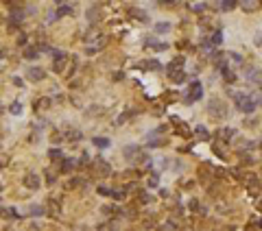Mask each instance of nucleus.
<instances>
[{"mask_svg": "<svg viewBox=\"0 0 262 231\" xmlns=\"http://www.w3.org/2000/svg\"><path fill=\"white\" fill-rule=\"evenodd\" d=\"M70 11H72V7H68V4H61V7H59V15H61V13H70Z\"/></svg>", "mask_w": 262, "mask_h": 231, "instance_id": "f8f14e48", "label": "nucleus"}, {"mask_svg": "<svg viewBox=\"0 0 262 231\" xmlns=\"http://www.w3.org/2000/svg\"><path fill=\"white\" fill-rule=\"evenodd\" d=\"M236 2H221V9H234Z\"/></svg>", "mask_w": 262, "mask_h": 231, "instance_id": "ddd939ff", "label": "nucleus"}, {"mask_svg": "<svg viewBox=\"0 0 262 231\" xmlns=\"http://www.w3.org/2000/svg\"><path fill=\"white\" fill-rule=\"evenodd\" d=\"M197 133H199V135H201L203 139L210 138V133H208V129H205V127H199V129H197Z\"/></svg>", "mask_w": 262, "mask_h": 231, "instance_id": "9d476101", "label": "nucleus"}, {"mask_svg": "<svg viewBox=\"0 0 262 231\" xmlns=\"http://www.w3.org/2000/svg\"><path fill=\"white\" fill-rule=\"evenodd\" d=\"M44 74H46V72H44L42 68H29V70H26V76H29L31 81H42Z\"/></svg>", "mask_w": 262, "mask_h": 231, "instance_id": "20e7f679", "label": "nucleus"}, {"mask_svg": "<svg viewBox=\"0 0 262 231\" xmlns=\"http://www.w3.org/2000/svg\"><path fill=\"white\" fill-rule=\"evenodd\" d=\"M201 96H203V87H201V83H199V81H192V83H190V94H188V102L199 100Z\"/></svg>", "mask_w": 262, "mask_h": 231, "instance_id": "f03ea898", "label": "nucleus"}, {"mask_svg": "<svg viewBox=\"0 0 262 231\" xmlns=\"http://www.w3.org/2000/svg\"><path fill=\"white\" fill-rule=\"evenodd\" d=\"M221 39H223V35H221V33H214V44H221Z\"/></svg>", "mask_w": 262, "mask_h": 231, "instance_id": "dca6fc26", "label": "nucleus"}, {"mask_svg": "<svg viewBox=\"0 0 262 231\" xmlns=\"http://www.w3.org/2000/svg\"><path fill=\"white\" fill-rule=\"evenodd\" d=\"M155 31H157V33H168V31H171V24H168V22H166V24L160 22V24L155 26Z\"/></svg>", "mask_w": 262, "mask_h": 231, "instance_id": "0eeeda50", "label": "nucleus"}, {"mask_svg": "<svg viewBox=\"0 0 262 231\" xmlns=\"http://www.w3.org/2000/svg\"><path fill=\"white\" fill-rule=\"evenodd\" d=\"M20 111H22V105H20V102H13V105H11V113H15V116H18Z\"/></svg>", "mask_w": 262, "mask_h": 231, "instance_id": "9b49d317", "label": "nucleus"}, {"mask_svg": "<svg viewBox=\"0 0 262 231\" xmlns=\"http://www.w3.org/2000/svg\"><path fill=\"white\" fill-rule=\"evenodd\" d=\"M31 214H42V207H37V205H33V207H31Z\"/></svg>", "mask_w": 262, "mask_h": 231, "instance_id": "2eb2a0df", "label": "nucleus"}, {"mask_svg": "<svg viewBox=\"0 0 262 231\" xmlns=\"http://www.w3.org/2000/svg\"><path fill=\"white\" fill-rule=\"evenodd\" d=\"M24 57H29V59H35V57H37V50H33V48H26V50H24Z\"/></svg>", "mask_w": 262, "mask_h": 231, "instance_id": "1a4fd4ad", "label": "nucleus"}, {"mask_svg": "<svg viewBox=\"0 0 262 231\" xmlns=\"http://www.w3.org/2000/svg\"><path fill=\"white\" fill-rule=\"evenodd\" d=\"M234 98H236V105H238L243 111H247V113H251V111H254V107H256V105H254V98H251V96H247L245 92H236V96H234Z\"/></svg>", "mask_w": 262, "mask_h": 231, "instance_id": "f257e3e1", "label": "nucleus"}, {"mask_svg": "<svg viewBox=\"0 0 262 231\" xmlns=\"http://www.w3.org/2000/svg\"><path fill=\"white\" fill-rule=\"evenodd\" d=\"M22 20H24V13H22V11H11V13H9V29L15 31V29L22 24Z\"/></svg>", "mask_w": 262, "mask_h": 231, "instance_id": "7ed1b4c3", "label": "nucleus"}, {"mask_svg": "<svg viewBox=\"0 0 262 231\" xmlns=\"http://www.w3.org/2000/svg\"><path fill=\"white\" fill-rule=\"evenodd\" d=\"M74 166H77V161H74V159H66V161H63V170H72Z\"/></svg>", "mask_w": 262, "mask_h": 231, "instance_id": "6e6552de", "label": "nucleus"}, {"mask_svg": "<svg viewBox=\"0 0 262 231\" xmlns=\"http://www.w3.org/2000/svg\"><path fill=\"white\" fill-rule=\"evenodd\" d=\"M50 157H52V159H59V157H61V153H59L57 148H52V150H50Z\"/></svg>", "mask_w": 262, "mask_h": 231, "instance_id": "4468645a", "label": "nucleus"}, {"mask_svg": "<svg viewBox=\"0 0 262 231\" xmlns=\"http://www.w3.org/2000/svg\"><path fill=\"white\" fill-rule=\"evenodd\" d=\"M94 144H96L98 148H107V146H109V139L107 138H94Z\"/></svg>", "mask_w": 262, "mask_h": 231, "instance_id": "423d86ee", "label": "nucleus"}, {"mask_svg": "<svg viewBox=\"0 0 262 231\" xmlns=\"http://www.w3.org/2000/svg\"><path fill=\"white\" fill-rule=\"evenodd\" d=\"M24 183L29 185V187H31V190H35V187H37V185H40V179H37V177H35V175H26V181H24Z\"/></svg>", "mask_w": 262, "mask_h": 231, "instance_id": "39448f33", "label": "nucleus"}]
</instances>
